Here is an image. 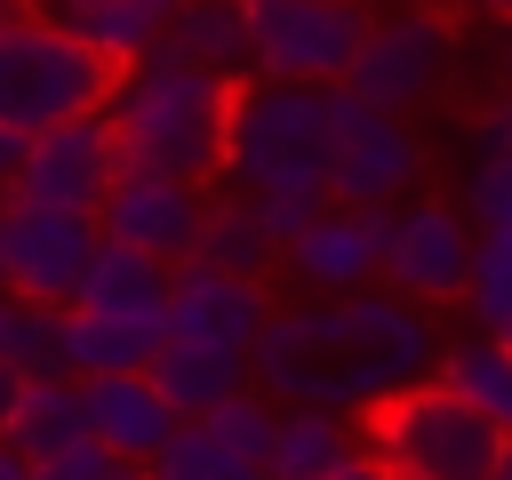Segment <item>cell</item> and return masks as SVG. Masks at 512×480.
<instances>
[{
    "label": "cell",
    "instance_id": "74e56055",
    "mask_svg": "<svg viewBox=\"0 0 512 480\" xmlns=\"http://www.w3.org/2000/svg\"><path fill=\"white\" fill-rule=\"evenodd\" d=\"M504 480H512V448H504Z\"/></svg>",
    "mask_w": 512,
    "mask_h": 480
},
{
    "label": "cell",
    "instance_id": "5bb4252c",
    "mask_svg": "<svg viewBox=\"0 0 512 480\" xmlns=\"http://www.w3.org/2000/svg\"><path fill=\"white\" fill-rule=\"evenodd\" d=\"M264 320H272L264 280H248V272H216V264H200V256H184V264L168 272V336L224 344V352H256Z\"/></svg>",
    "mask_w": 512,
    "mask_h": 480
},
{
    "label": "cell",
    "instance_id": "e575fe53",
    "mask_svg": "<svg viewBox=\"0 0 512 480\" xmlns=\"http://www.w3.org/2000/svg\"><path fill=\"white\" fill-rule=\"evenodd\" d=\"M8 400H16V376H8V368H0V416H8Z\"/></svg>",
    "mask_w": 512,
    "mask_h": 480
},
{
    "label": "cell",
    "instance_id": "7402d4cb",
    "mask_svg": "<svg viewBox=\"0 0 512 480\" xmlns=\"http://www.w3.org/2000/svg\"><path fill=\"white\" fill-rule=\"evenodd\" d=\"M160 48L232 80V72H248V16H240V0H176Z\"/></svg>",
    "mask_w": 512,
    "mask_h": 480
},
{
    "label": "cell",
    "instance_id": "83f0119b",
    "mask_svg": "<svg viewBox=\"0 0 512 480\" xmlns=\"http://www.w3.org/2000/svg\"><path fill=\"white\" fill-rule=\"evenodd\" d=\"M32 480H136V464H120L104 440H88V432H80V440H64L56 456H40V464H32Z\"/></svg>",
    "mask_w": 512,
    "mask_h": 480
},
{
    "label": "cell",
    "instance_id": "6da1fadb",
    "mask_svg": "<svg viewBox=\"0 0 512 480\" xmlns=\"http://www.w3.org/2000/svg\"><path fill=\"white\" fill-rule=\"evenodd\" d=\"M432 360H440V336H432L424 304H408L392 288H352V296H312V304L272 312L248 352V384L272 408L368 416L376 400L424 384Z\"/></svg>",
    "mask_w": 512,
    "mask_h": 480
},
{
    "label": "cell",
    "instance_id": "2e32d148",
    "mask_svg": "<svg viewBox=\"0 0 512 480\" xmlns=\"http://www.w3.org/2000/svg\"><path fill=\"white\" fill-rule=\"evenodd\" d=\"M168 272H176V264L104 240L72 304H88V312H104V320H128V328H144V336H168Z\"/></svg>",
    "mask_w": 512,
    "mask_h": 480
},
{
    "label": "cell",
    "instance_id": "836d02e7",
    "mask_svg": "<svg viewBox=\"0 0 512 480\" xmlns=\"http://www.w3.org/2000/svg\"><path fill=\"white\" fill-rule=\"evenodd\" d=\"M0 480H32V464H24V456H16L8 440H0Z\"/></svg>",
    "mask_w": 512,
    "mask_h": 480
},
{
    "label": "cell",
    "instance_id": "d6a6232c",
    "mask_svg": "<svg viewBox=\"0 0 512 480\" xmlns=\"http://www.w3.org/2000/svg\"><path fill=\"white\" fill-rule=\"evenodd\" d=\"M16 160H24V136H16V128H0V184L16 176Z\"/></svg>",
    "mask_w": 512,
    "mask_h": 480
},
{
    "label": "cell",
    "instance_id": "ab89813d",
    "mask_svg": "<svg viewBox=\"0 0 512 480\" xmlns=\"http://www.w3.org/2000/svg\"><path fill=\"white\" fill-rule=\"evenodd\" d=\"M504 344H512V328H504Z\"/></svg>",
    "mask_w": 512,
    "mask_h": 480
},
{
    "label": "cell",
    "instance_id": "e0dca14e",
    "mask_svg": "<svg viewBox=\"0 0 512 480\" xmlns=\"http://www.w3.org/2000/svg\"><path fill=\"white\" fill-rule=\"evenodd\" d=\"M152 384H160V400L192 424V416H208V408H224L232 392H248V352H224V344H192V336H168L160 352H152V368H144Z\"/></svg>",
    "mask_w": 512,
    "mask_h": 480
},
{
    "label": "cell",
    "instance_id": "7c38bea8",
    "mask_svg": "<svg viewBox=\"0 0 512 480\" xmlns=\"http://www.w3.org/2000/svg\"><path fill=\"white\" fill-rule=\"evenodd\" d=\"M200 216H208V192L184 184V176H152V168H120V184L96 208V224H104L112 248H136V256H160V264L192 256Z\"/></svg>",
    "mask_w": 512,
    "mask_h": 480
},
{
    "label": "cell",
    "instance_id": "3957f363",
    "mask_svg": "<svg viewBox=\"0 0 512 480\" xmlns=\"http://www.w3.org/2000/svg\"><path fill=\"white\" fill-rule=\"evenodd\" d=\"M328 136H336V88L232 80L216 176H232L240 192H320L328 200Z\"/></svg>",
    "mask_w": 512,
    "mask_h": 480
},
{
    "label": "cell",
    "instance_id": "9a60e30c",
    "mask_svg": "<svg viewBox=\"0 0 512 480\" xmlns=\"http://www.w3.org/2000/svg\"><path fill=\"white\" fill-rule=\"evenodd\" d=\"M80 424H88V440H104L120 464H152L168 440H176V408L160 400V384L144 376V368H128V376H88L80 384Z\"/></svg>",
    "mask_w": 512,
    "mask_h": 480
},
{
    "label": "cell",
    "instance_id": "4dcf8cb0",
    "mask_svg": "<svg viewBox=\"0 0 512 480\" xmlns=\"http://www.w3.org/2000/svg\"><path fill=\"white\" fill-rule=\"evenodd\" d=\"M472 160H512V96H496L472 120Z\"/></svg>",
    "mask_w": 512,
    "mask_h": 480
},
{
    "label": "cell",
    "instance_id": "9c48e42d",
    "mask_svg": "<svg viewBox=\"0 0 512 480\" xmlns=\"http://www.w3.org/2000/svg\"><path fill=\"white\" fill-rule=\"evenodd\" d=\"M440 72H448V24L432 8H392V16H368V40L336 88L376 112H408L440 88Z\"/></svg>",
    "mask_w": 512,
    "mask_h": 480
},
{
    "label": "cell",
    "instance_id": "d590c367",
    "mask_svg": "<svg viewBox=\"0 0 512 480\" xmlns=\"http://www.w3.org/2000/svg\"><path fill=\"white\" fill-rule=\"evenodd\" d=\"M0 288H8V224H0Z\"/></svg>",
    "mask_w": 512,
    "mask_h": 480
},
{
    "label": "cell",
    "instance_id": "5b68a950",
    "mask_svg": "<svg viewBox=\"0 0 512 480\" xmlns=\"http://www.w3.org/2000/svg\"><path fill=\"white\" fill-rule=\"evenodd\" d=\"M112 80H120V64H104L56 16H8L0 8V128L40 136L64 120H88L112 104Z\"/></svg>",
    "mask_w": 512,
    "mask_h": 480
},
{
    "label": "cell",
    "instance_id": "4fadbf2b",
    "mask_svg": "<svg viewBox=\"0 0 512 480\" xmlns=\"http://www.w3.org/2000/svg\"><path fill=\"white\" fill-rule=\"evenodd\" d=\"M384 232H392V208H320L296 240H288V272L312 288V296H352V288H376L384 280Z\"/></svg>",
    "mask_w": 512,
    "mask_h": 480
},
{
    "label": "cell",
    "instance_id": "30bf717a",
    "mask_svg": "<svg viewBox=\"0 0 512 480\" xmlns=\"http://www.w3.org/2000/svg\"><path fill=\"white\" fill-rule=\"evenodd\" d=\"M472 248H480V224L464 208L408 200V208H392V232H384V288L408 304H448L472 280Z\"/></svg>",
    "mask_w": 512,
    "mask_h": 480
},
{
    "label": "cell",
    "instance_id": "1f68e13d",
    "mask_svg": "<svg viewBox=\"0 0 512 480\" xmlns=\"http://www.w3.org/2000/svg\"><path fill=\"white\" fill-rule=\"evenodd\" d=\"M320 480H392V472H384V456H376L368 440H352V448H344V456H336Z\"/></svg>",
    "mask_w": 512,
    "mask_h": 480
},
{
    "label": "cell",
    "instance_id": "484cf974",
    "mask_svg": "<svg viewBox=\"0 0 512 480\" xmlns=\"http://www.w3.org/2000/svg\"><path fill=\"white\" fill-rule=\"evenodd\" d=\"M144 480H272L256 456H240V448H224L208 424H176V440L144 464Z\"/></svg>",
    "mask_w": 512,
    "mask_h": 480
},
{
    "label": "cell",
    "instance_id": "60d3db41",
    "mask_svg": "<svg viewBox=\"0 0 512 480\" xmlns=\"http://www.w3.org/2000/svg\"><path fill=\"white\" fill-rule=\"evenodd\" d=\"M240 8H248V0H240Z\"/></svg>",
    "mask_w": 512,
    "mask_h": 480
},
{
    "label": "cell",
    "instance_id": "8fae6325",
    "mask_svg": "<svg viewBox=\"0 0 512 480\" xmlns=\"http://www.w3.org/2000/svg\"><path fill=\"white\" fill-rule=\"evenodd\" d=\"M0 224H8V288L40 304H72L104 248V224L72 208H16V200L0 208Z\"/></svg>",
    "mask_w": 512,
    "mask_h": 480
},
{
    "label": "cell",
    "instance_id": "277c9868",
    "mask_svg": "<svg viewBox=\"0 0 512 480\" xmlns=\"http://www.w3.org/2000/svg\"><path fill=\"white\" fill-rule=\"evenodd\" d=\"M360 424H368L360 440L384 456L392 480H504L512 432H504L496 416H480L472 400H456L440 376L376 400Z\"/></svg>",
    "mask_w": 512,
    "mask_h": 480
},
{
    "label": "cell",
    "instance_id": "52a82bcc",
    "mask_svg": "<svg viewBox=\"0 0 512 480\" xmlns=\"http://www.w3.org/2000/svg\"><path fill=\"white\" fill-rule=\"evenodd\" d=\"M424 184V144L400 112H376L336 88V136H328V200L336 208H400Z\"/></svg>",
    "mask_w": 512,
    "mask_h": 480
},
{
    "label": "cell",
    "instance_id": "cb8c5ba5",
    "mask_svg": "<svg viewBox=\"0 0 512 480\" xmlns=\"http://www.w3.org/2000/svg\"><path fill=\"white\" fill-rule=\"evenodd\" d=\"M344 448H352V424H344L336 408H280V416H272L264 472H272V480H320Z\"/></svg>",
    "mask_w": 512,
    "mask_h": 480
},
{
    "label": "cell",
    "instance_id": "603a6c76",
    "mask_svg": "<svg viewBox=\"0 0 512 480\" xmlns=\"http://www.w3.org/2000/svg\"><path fill=\"white\" fill-rule=\"evenodd\" d=\"M432 376L456 392V400H472L480 416H496L504 432H512V344L504 336H456V344H440V360H432Z\"/></svg>",
    "mask_w": 512,
    "mask_h": 480
},
{
    "label": "cell",
    "instance_id": "44dd1931",
    "mask_svg": "<svg viewBox=\"0 0 512 480\" xmlns=\"http://www.w3.org/2000/svg\"><path fill=\"white\" fill-rule=\"evenodd\" d=\"M160 344H168V336H144V328H128V320H104V312H88V304H64V376H72V384L152 368Z\"/></svg>",
    "mask_w": 512,
    "mask_h": 480
},
{
    "label": "cell",
    "instance_id": "8d00e7d4",
    "mask_svg": "<svg viewBox=\"0 0 512 480\" xmlns=\"http://www.w3.org/2000/svg\"><path fill=\"white\" fill-rule=\"evenodd\" d=\"M472 8H488V16H512V0H472Z\"/></svg>",
    "mask_w": 512,
    "mask_h": 480
},
{
    "label": "cell",
    "instance_id": "d4e9b609",
    "mask_svg": "<svg viewBox=\"0 0 512 480\" xmlns=\"http://www.w3.org/2000/svg\"><path fill=\"white\" fill-rule=\"evenodd\" d=\"M0 368L16 384L24 376H64V304L0 288Z\"/></svg>",
    "mask_w": 512,
    "mask_h": 480
},
{
    "label": "cell",
    "instance_id": "f1b7e54d",
    "mask_svg": "<svg viewBox=\"0 0 512 480\" xmlns=\"http://www.w3.org/2000/svg\"><path fill=\"white\" fill-rule=\"evenodd\" d=\"M464 216L480 232H512V160H472L464 176Z\"/></svg>",
    "mask_w": 512,
    "mask_h": 480
},
{
    "label": "cell",
    "instance_id": "ffe728a7",
    "mask_svg": "<svg viewBox=\"0 0 512 480\" xmlns=\"http://www.w3.org/2000/svg\"><path fill=\"white\" fill-rule=\"evenodd\" d=\"M192 256H200V264H216V272H248V280H264V272L280 264V240L264 232L256 192H216V200H208V216H200Z\"/></svg>",
    "mask_w": 512,
    "mask_h": 480
},
{
    "label": "cell",
    "instance_id": "ac0fdd59",
    "mask_svg": "<svg viewBox=\"0 0 512 480\" xmlns=\"http://www.w3.org/2000/svg\"><path fill=\"white\" fill-rule=\"evenodd\" d=\"M48 16L64 24V32H80L104 64H136V56H152L160 40H168V16H176V0H48Z\"/></svg>",
    "mask_w": 512,
    "mask_h": 480
},
{
    "label": "cell",
    "instance_id": "4316f807",
    "mask_svg": "<svg viewBox=\"0 0 512 480\" xmlns=\"http://www.w3.org/2000/svg\"><path fill=\"white\" fill-rule=\"evenodd\" d=\"M464 304H472V320H480L488 336L512 328V232H480V248H472V280H464Z\"/></svg>",
    "mask_w": 512,
    "mask_h": 480
},
{
    "label": "cell",
    "instance_id": "ba28073f",
    "mask_svg": "<svg viewBox=\"0 0 512 480\" xmlns=\"http://www.w3.org/2000/svg\"><path fill=\"white\" fill-rule=\"evenodd\" d=\"M120 136H112V120L104 112H88V120H64V128H40V136H24V160H16V176L0 184L16 208H72V216H96L104 208V192L120 184Z\"/></svg>",
    "mask_w": 512,
    "mask_h": 480
},
{
    "label": "cell",
    "instance_id": "7a4b0ae2",
    "mask_svg": "<svg viewBox=\"0 0 512 480\" xmlns=\"http://www.w3.org/2000/svg\"><path fill=\"white\" fill-rule=\"evenodd\" d=\"M224 104H232V80H224V72H200V64L152 48V56H136V64L112 80L104 120H112L128 168L208 184L216 160H224Z\"/></svg>",
    "mask_w": 512,
    "mask_h": 480
},
{
    "label": "cell",
    "instance_id": "f35d334b",
    "mask_svg": "<svg viewBox=\"0 0 512 480\" xmlns=\"http://www.w3.org/2000/svg\"><path fill=\"white\" fill-rule=\"evenodd\" d=\"M504 72H512V48H504Z\"/></svg>",
    "mask_w": 512,
    "mask_h": 480
},
{
    "label": "cell",
    "instance_id": "d6986e66",
    "mask_svg": "<svg viewBox=\"0 0 512 480\" xmlns=\"http://www.w3.org/2000/svg\"><path fill=\"white\" fill-rule=\"evenodd\" d=\"M80 432H88V424H80V384H72V376H24L16 400H8V416H0V440H8L24 464L56 456V448L80 440Z\"/></svg>",
    "mask_w": 512,
    "mask_h": 480
},
{
    "label": "cell",
    "instance_id": "f546056e",
    "mask_svg": "<svg viewBox=\"0 0 512 480\" xmlns=\"http://www.w3.org/2000/svg\"><path fill=\"white\" fill-rule=\"evenodd\" d=\"M320 208H328L320 192H256V216H264V232L280 240V256H288V240H296V232H304Z\"/></svg>",
    "mask_w": 512,
    "mask_h": 480
},
{
    "label": "cell",
    "instance_id": "8992f818",
    "mask_svg": "<svg viewBox=\"0 0 512 480\" xmlns=\"http://www.w3.org/2000/svg\"><path fill=\"white\" fill-rule=\"evenodd\" d=\"M248 80L280 88H336L368 40L360 0H248Z\"/></svg>",
    "mask_w": 512,
    "mask_h": 480
}]
</instances>
